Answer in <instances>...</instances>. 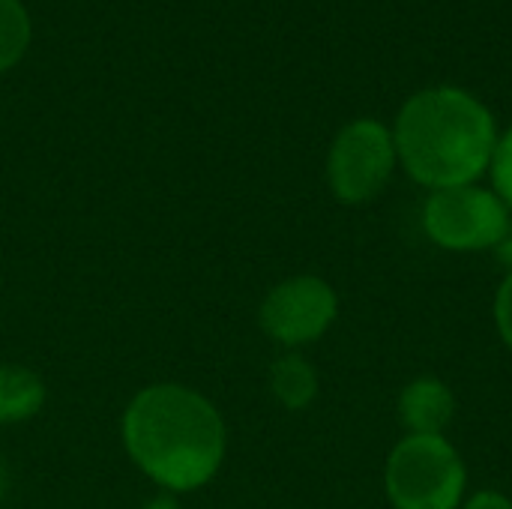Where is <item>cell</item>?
I'll use <instances>...</instances> for the list:
<instances>
[{
	"mask_svg": "<svg viewBox=\"0 0 512 509\" xmlns=\"http://www.w3.org/2000/svg\"><path fill=\"white\" fill-rule=\"evenodd\" d=\"M132 462L171 492H192L213 480L225 456V423L195 390L156 384L141 390L123 417Z\"/></svg>",
	"mask_w": 512,
	"mask_h": 509,
	"instance_id": "6da1fadb",
	"label": "cell"
},
{
	"mask_svg": "<svg viewBox=\"0 0 512 509\" xmlns=\"http://www.w3.org/2000/svg\"><path fill=\"white\" fill-rule=\"evenodd\" d=\"M393 141L405 171L435 192L477 183L492 165L498 129L477 96L459 87H429L402 105Z\"/></svg>",
	"mask_w": 512,
	"mask_h": 509,
	"instance_id": "7a4b0ae2",
	"label": "cell"
},
{
	"mask_svg": "<svg viewBox=\"0 0 512 509\" xmlns=\"http://www.w3.org/2000/svg\"><path fill=\"white\" fill-rule=\"evenodd\" d=\"M468 468L444 435H405L387 456L384 489L393 509H462Z\"/></svg>",
	"mask_w": 512,
	"mask_h": 509,
	"instance_id": "3957f363",
	"label": "cell"
},
{
	"mask_svg": "<svg viewBox=\"0 0 512 509\" xmlns=\"http://www.w3.org/2000/svg\"><path fill=\"white\" fill-rule=\"evenodd\" d=\"M510 207L483 186L435 189L423 204V228L432 243L447 252L495 249L510 225Z\"/></svg>",
	"mask_w": 512,
	"mask_h": 509,
	"instance_id": "277c9868",
	"label": "cell"
},
{
	"mask_svg": "<svg viewBox=\"0 0 512 509\" xmlns=\"http://www.w3.org/2000/svg\"><path fill=\"white\" fill-rule=\"evenodd\" d=\"M396 159V141L384 123L354 120L330 147L327 183L342 204H366L390 183Z\"/></svg>",
	"mask_w": 512,
	"mask_h": 509,
	"instance_id": "5b68a950",
	"label": "cell"
},
{
	"mask_svg": "<svg viewBox=\"0 0 512 509\" xmlns=\"http://www.w3.org/2000/svg\"><path fill=\"white\" fill-rule=\"evenodd\" d=\"M339 315V297L318 276H294L279 282L261 303V327L288 348L321 339Z\"/></svg>",
	"mask_w": 512,
	"mask_h": 509,
	"instance_id": "8992f818",
	"label": "cell"
},
{
	"mask_svg": "<svg viewBox=\"0 0 512 509\" xmlns=\"http://www.w3.org/2000/svg\"><path fill=\"white\" fill-rule=\"evenodd\" d=\"M399 417L408 435H444L456 417V396L441 378H414L399 396Z\"/></svg>",
	"mask_w": 512,
	"mask_h": 509,
	"instance_id": "52a82bcc",
	"label": "cell"
},
{
	"mask_svg": "<svg viewBox=\"0 0 512 509\" xmlns=\"http://www.w3.org/2000/svg\"><path fill=\"white\" fill-rule=\"evenodd\" d=\"M45 402V384L39 375L21 366L0 369V423H21L33 417Z\"/></svg>",
	"mask_w": 512,
	"mask_h": 509,
	"instance_id": "ba28073f",
	"label": "cell"
},
{
	"mask_svg": "<svg viewBox=\"0 0 512 509\" xmlns=\"http://www.w3.org/2000/svg\"><path fill=\"white\" fill-rule=\"evenodd\" d=\"M270 387L288 411H303L318 396V375L300 354H285L270 369Z\"/></svg>",
	"mask_w": 512,
	"mask_h": 509,
	"instance_id": "9c48e42d",
	"label": "cell"
},
{
	"mask_svg": "<svg viewBox=\"0 0 512 509\" xmlns=\"http://www.w3.org/2000/svg\"><path fill=\"white\" fill-rule=\"evenodd\" d=\"M30 42V18L18 0H0V72L21 60Z\"/></svg>",
	"mask_w": 512,
	"mask_h": 509,
	"instance_id": "30bf717a",
	"label": "cell"
},
{
	"mask_svg": "<svg viewBox=\"0 0 512 509\" xmlns=\"http://www.w3.org/2000/svg\"><path fill=\"white\" fill-rule=\"evenodd\" d=\"M492 183H495V195L510 207L512 213V126L498 135L495 144V156H492Z\"/></svg>",
	"mask_w": 512,
	"mask_h": 509,
	"instance_id": "8fae6325",
	"label": "cell"
},
{
	"mask_svg": "<svg viewBox=\"0 0 512 509\" xmlns=\"http://www.w3.org/2000/svg\"><path fill=\"white\" fill-rule=\"evenodd\" d=\"M495 327L504 345L512 351V273H507V279L495 294Z\"/></svg>",
	"mask_w": 512,
	"mask_h": 509,
	"instance_id": "7c38bea8",
	"label": "cell"
},
{
	"mask_svg": "<svg viewBox=\"0 0 512 509\" xmlns=\"http://www.w3.org/2000/svg\"><path fill=\"white\" fill-rule=\"evenodd\" d=\"M462 509H512V501L501 492H477L462 504Z\"/></svg>",
	"mask_w": 512,
	"mask_h": 509,
	"instance_id": "4fadbf2b",
	"label": "cell"
},
{
	"mask_svg": "<svg viewBox=\"0 0 512 509\" xmlns=\"http://www.w3.org/2000/svg\"><path fill=\"white\" fill-rule=\"evenodd\" d=\"M495 252H498L501 264H507L512 273V219H510V225H507V231H504V237H501V243L495 246Z\"/></svg>",
	"mask_w": 512,
	"mask_h": 509,
	"instance_id": "5bb4252c",
	"label": "cell"
},
{
	"mask_svg": "<svg viewBox=\"0 0 512 509\" xmlns=\"http://www.w3.org/2000/svg\"><path fill=\"white\" fill-rule=\"evenodd\" d=\"M144 509H180V504H177L174 498L162 495V498H153V501H150Z\"/></svg>",
	"mask_w": 512,
	"mask_h": 509,
	"instance_id": "9a60e30c",
	"label": "cell"
},
{
	"mask_svg": "<svg viewBox=\"0 0 512 509\" xmlns=\"http://www.w3.org/2000/svg\"><path fill=\"white\" fill-rule=\"evenodd\" d=\"M3 492H6V468L0 462V498H3Z\"/></svg>",
	"mask_w": 512,
	"mask_h": 509,
	"instance_id": "2e32d148",
	"label": "cell"
}]
</instances>
